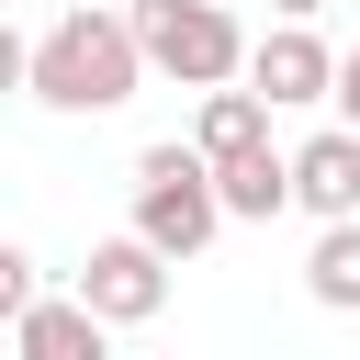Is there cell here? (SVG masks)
<instances>
[{
  "instance_id": "cell-13",
  "label": "cell",
  "mask_w": 360,
  "mask_h": 360,
  "mask_svg": "<svg viewBox=\"0 0 360 360\" xmlns=\"http://www.w3.org/2000/svg\"><path fill=\"white\" fill-rule=\"evenodd\" d=\"M326 101H338V124H360V45L338 56V90H326Z\"/></svg>"
},
{
  "instance_id": "cell-1",
  "label": "cell",
  "mask_w": 360,
  "mask_h": 360,
  "mask_svg": "<svg viewBox=\"0 0 360 360\" xmlns=\"http://www.w3.org/2000/svg\"><path fill=\"white\" fill-rule=\"evenodd\" d=\"M135 90H146L135 11L79 0V11H56V22L34 34V79H22V101H45V112H124Z\"/></svg>"
},
{
  "instance_id": "cell-3",
  "label": "cell",
  "mask_w": 360,
  "mask_h": 360,
  "mask_svg": "<svg viewBox=\"0 0 360 360\" xmlns=\"http://www.w3.org/2000/svg\"><path fill=\"white\" fill-rule=\"evenodd\" d=\"M135 45H146V68L180 79V90H214V79L248 68V34H236L225 0H135Z\"/></svg>"
},
{
  "instance_id": "cell-6",
  "label": "cell",
  "mask_w": 360,
  "mask_h": 360,
  "mask_svg": "<svg viewBox=\"0 0 360 360\" xmlns=\"http://www.w3.org/2000/svg\"><path fill=\"white\" fill-rule=\"evenodd\" d=\"M292 202L326 225V214H360V124H326L292 146Z\"/></svg>"
},
{
  "instance_id": "cell-11",
  "label": "cell",
  "mask_w": 360,
  "mask_h": 360,
  "mask_svg": "<svg viewBox=\"0 0 360 360\" xmlns=\"http://www.w3.org/2000/svg\"><path fill=\"white\" fill-rule=\"evenodd\" d=\"M34 292H45V281H34V259H22V248H11V236H0V326H11V315H22V304H34Z\"/></svg>"
},
{
  "instance_id": "cell-2",
  "label": "cell",
  "mask_w": 360,
  "mask_h": 360,
  "mask_svg": "<svg viewBox=\"0 0 360 360\" xmlns=\"http://www.w3.org/2000/svg\"><path fill=\"white\" fill-rule=\"evenodd\" d=\"M135 236L169 248V259H202L225 236V191H214V158L202 146H146L135 158Z\"/></svg>"
},
{
  "instance_id": "cell-12",
  "label": "cell",
  "mask_w": 360,
  "mask_h": 360,
  "mask_svg": "<svg viewBox=\"0 0 360 360\" xmlns=\"http://www.w3.org/2000/svg\"><path fill=\"white\" fill-rule=\"evenodd\" d=\"M22 79H34V45H22V34H11V22H0V101H11V90H22Z\"/></svg>"
},
{
  "instance_id": "cell-14",
  "label": "cell",
  "mask_w": 360,
  "mask_h": 360,
  "mask_svg": "<svg viewBox=\"0 0 360 360\" xmlns=\"http://www.w3.org/2000/svg\"><path fill=\"white\" fill-rule=\"evenodd\" d=\"M270 11H292V22H315V11H326V0H270Z\"/></svg>"
},
{
  "instance_id": "cell-10",
  "label": "cell",
  "mask_w": 360,
  "mask_h": 360,
  "mask_svg": "<svg viewBox=\"0 0 360 360\" xmlns=\"http://www.w3.org/2000/svg\"><path fill=\"white\" fill-rule=\"evenodd\" d=\"M304 292H315L326 315H360V214H326V236H315V259H304Z\"/></svg>"
},
{
  "instance_id": "cell-7",
  "label": "cell",
  "mask_w": 360,
  "mask_h": 360,
  "mask_svg": "<svg viewBox=\"0 0 360 360\" xmlns=\"http://www.w3.org/2000/svg\"><path fill=\"white\" fill-rule=\"evenodd\" d=\"M101 315H90V292H34L22 315H11V349L22 360H101Z\"/></svg>"
},
{
  "instance_id": "cell-8",
  "label": "cell",
  "mask_w": 360,
  "mask_h": 360,
  "mask_svg": "<svg viewBox=\"0 0 360 360\" xmlns=\"http://www.w3.org/2000/svg\"><path fill=\"white\" fill-rule=\"evenodd\" d=\"M214 191H225V225H270L281 202H292V158L259 135V146H236V158H214Z\"/></svg>"
},
{
  "instance_id": "cell-5",
  "label": "cell",
  "mask_w": 360,
  "mask_h": 360,
  "mask_svg": "<svg viewBox=\"0 0 360 360\" xmlns=\"http://www.w3.org/2000/svg\"><path fill=\"white\" fill-rule=\"evenodd\" d=\"M236 79H248L270 112H304V101H326V90H338V45H326L315 22H292V11H281V34H259Z\"/></svg>"
},
{
  "instance_id": "cell-4",
  "label": "cell",
  "mask_w": 360,
  "mask_h": 360,
  "mask_svg": "<svg viewBox=\"0 0 360 360\" xmlns=\"http://www.w3.org/2000/svg\"><path fill=\"white\" fill-rule=\"evenodd\" d=\"M169 270H180V259H169V248H146V236L124 225V236H101V248H90L79 292H90V315H101V326H146V315L169 304Z\"/></svg>"
},
{
  "instance_id": "cell-9",
  "label": "cell",
  "mask_w": 360,
  "mask_h": 360,
  "mask_svg": "<svg viewBox=\"0 0 360 360\" xmlns=\"http://www.w3.org/2000/svg\"><path fill=\"white\" fill-rule=\"evenodd\" d=\"M259 135H270V101H259L248 79H214L202 112H191V146H202V158H236V146H259Z\"/></svg>"
}]
</instances>
